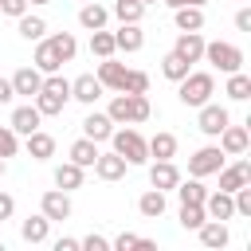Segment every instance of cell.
<instances>
[{"instance_id":"cell-1","label":"cell","mask_w":251,"mask_h":251,"mask_svg":"<svg viewBox=\"0 0 251 251\" xmlns=\"http://www.w3.org/2000/svg\"><path fill=\"white\" fill-rule=\"evenodd\" d=\"M67 102H71V78H63L59 71L55 75H43V86L35 94V110L43 118H55V114H63Z\"/></svg>"},{"instance_id":"cell-2","label":"cell","mask_w":251,"mask_h":251,"mask_svg":"<svg viewBox=\"0 0 251 251\" xmlns=\"http://www.w3.org/2000/svg\"><path fill=\"white\" fill-rule=\"evenodd\" d=\"M212 94H216V78L208 75V71H188L180 82H176V98L184 102V106H204V102H212Z\"/></svg>"},{"instance_id":"cell-3","label":"cell","mask_w":251,"mask_h":251,"mask_svg":"<svg viewBox=\"0 0 251 251\" xmlns=\"http://www.w3.org/2000/svg\"><path fill=\"white\" fill-rule=\"evenodd\" d=\"M110 145H114V153L126 161V165H149V145H145V137L137 133V129H114L110 133Z\"/></svg>"},{"instance_id":"cell-4","label":"cell","mask_w":251,"mask_h":251,"mask_svg":"<svg viewBox=\"0 0 251 251\" xmlns=\"http://www.w3.org/2000/svg\"><path fill=\"white\" fill-rule=\"evenodd\" d=\"M204 59H208L216 71H224V75H231V71H243V51H239L235 43H224V39H216V43H204Z\"/></svg>"},{"instance_id":"cell-5","label":"cell","mask_w":251,"mask_h":251,"mask_svg":"<svg viewBox=\"0 0 251 251\" xmlns=\"http://www.w3.org/2000/svg\"><path fill=\"white\" fill-rule=\"evenodd\" d=\"M220 165H224V149L220 145H204V149H196L192 157H188V176H212V173H220Z\"/></svg>"},{"instance_id":"cell-6","label":"cell","mask_w":251,"mask_h":251,"mask_svg":"<svg viewBox=\"0 0 251 251\" xmlns=\"http://www.w3.org/2000/svg\"><path fill=\"white\" fill-rule=\"evenodd\" d=\"M216 137H220V149H224V157H243V153H247V145H251V133H247V126H231V122H227V126H224Z\"/></svg>"},{"instance_id":"cell-7","label":"cell","mask_w":251,"mask_h":251,"mask_svg":"<svg viewBox=\"0 0 251 251\" xmlns=\"http://www.w3.org/2000/svg\"><path fill=\"white\" fill-rule=\"evenodd\" d=\"M231 122V114L224 110V106H216V102H204L200 106V118H196V126H200V133H208V137H216L224 126Z\"/></svg>"},{"instance_id":"cell-8","label":"cell","mask_w":251,"mask_h":251,"mask_svg":"<svg viewBox=\"0 0 251 251\" xmlns=\"http://www.w3.org/2000/svg\"><path fill=\"white\" fill-rule=\"evenodd\" d=\"M39 212L55 224V220H67L71 216V192H63V188H51V192H43V200H39Z\"/></svg>"},{"instance_id":"cell-9","label":"cell","mask_w":251,"mask_h":251,"mask_svg":"<svg viewBox=\"0 0 251 251\" xmlns=\"http://www.w3.org/2000/svg\"><path fill=\"white\" fill-rule=\"evenodd\" d=\"M204 43H208V39H204L200 31H180L176 43H173V51H176L184 63H200V59H204Z\"/></svg>"},{"instance_id":"cell-10","label":"cell","mask_w":251,"mask_h":251,"mask_svg":"<svg viewBox=\"0 0 251 251\" xmlns=\"http://www.w3.org/2000/svg\"><path fill=\"white\" fill-rule=\"evenodd\" d=\"M102 82H98V75H78L75 82H71V98L75 102H82V106H94L98 98H102Z\"/></svg>"},{"instance_id":"cell-11","label":"cell","mask_w":251,"mask_h":251,"mask_svg":"<svg viewBox=\"0 0 251 251\" xmlns=\"http://www.w3.org/2000/svg\"><path fill=\"white\" fill-rule=\"evenodd\" d=\"M90 169H94L98 180H122V176H126V161H122L114 149H110V153H98Z\"/></svg>"},{"instance_id":"cell-12","label":"cell","mask_w":251,"mask_h":251,"mask_svg":"<svg viewBox=\"0 0 251 251\" xmlns=\"http://www.w3.org/2000/svg\"><path fill=\"white\" fill-rule=\"evenodd\" d=\"M176 180H180V169H176L173 161H153V165H149V184H153V188L173 192Z\"/></svg>"},{"instance_id":"cell-13","label":"cell","mask_w":251,"mask_h":251,"mask_svg":"<svg viewBox=\"0 0 251 251\" xmlns=\"http://www.w3.org/2000/svg\"><path fill=\"white\" fill-rule=\"evenodd\" d=\"M251 180V161H235V165H220V192H235L239 184Z\"/></svg>"},{"instance_id":"cell-14","label":"cell","mask_w":251,"mask_h":251,"mask_svg":"<svg viewBox=\"0 0 251 251\" xmlns=\"http://www.w3.org/2000/svg\"><path fill=\"white\" fill-rule=\"evenodd\" d=\"M114 47L126 51V55L141 51V47H145V31H141V24H122V27L114 31Z\"/></svg>"},{"instance_id":"cell-15","label":"cell","mask_w":251,"mask_h":251,"mask_svg":"<svg viewBox=\"0 0 251 251\" xmlns=\"http://www.w3.org/2000/svg\"><path fill=\"white\" fill-rule=\"evenodd\" d=\"M39 86H43V71H39V67H20V71L12 75V90H16V94L35 98V94H39Z\"/></svg>"},{"instance_id":"cell-16","label":"cell","mask_w":251,"mask_h":251,"mask_svg":"<svg viewBox=\"0 0 251 251\" xmlns=\"http://www.w3.org/2000/svg\"><path fill=\"white\" fill-rule=\"evenodd\" d=\"M110 133H114V122H110V114H98V110H90V114L82 118V137H90V141H110Z\"/></svg>"},{"instance_id":"cell-17","label":"cell","mask_w":251,"mask_h":251,"mask_svg":"<svg viewBox=\"0 0 251 251\" xmlns=\"http://www.w3.org/2000/svg\"><path fill=\"white\" fill-rule=\"evenodd\" d=\"M204 212H208V220H224V224H227V220L235 216L231 192H220V188H216V192H208V196H204Z\"/></svg>"},{"instance_id":"cell-18","label":"cell","mask_w":251,"mask_h":251,"mask_svg":"<svg viewBox=\"0 0 251 251\" xmlns=\"http://www.w3.org/2000/svg\"><path fill=\"white\" fill-rule=\"evenodd\" d=\"M196 231H200V243H204V247H212V251L227 247V239H231V235H227V224H224V220H204V224H200Z\"/></svg>"},{"instance_id":"cell-19","label":"cell","mask_w":251,"mask_h":251,"mask_svg":"<svg viewBox=\"0 0 251 251\" xmlns=\"http://www.w3.org/2000/svg\"><path fill=\"white\" fill-rule=\"evenodd\" d=\"M126 71H129V67H126V63H114V55H110V59H102V63H98V82H102L106 90H122Z\"/></svg>"},{"instance_id":"cell-20","label":"cell","mask_w":251,"mask_h":251,"mask_svg":"<svg viewBox=\"0 0 251 251\" xmlns=\"http://www.w3.org/2000/svg\"><path fill=\"white\" fill-rule=\"evenodd\" d=\"M39 122H43V114H39L35 106H16L8 126H12L16 133H24V137H27V133H35V129H39Z\"/></svg>"},{"instance_id":"cell-21","label":"cell","mask_w":251,"mask_h":251,"mask_svg":"<svg viewBox=\"0 0 251 251\" xmlns=\"http://www.w3.org/2000/svg\"><path fill=\"white\" fill-rule=\"evenodd\" d=\"M27 157L31 161H51L55 157V137L51 133H43V129H35V133H27Z\"/></svg>"},{"instance_id":"cell-22","label":"cell","mask_w":251,"mask_h":251,"mask_svg":"<svg viewBox=\"0 0 251 251\" xmlns=\"http://www.w3.org/2000/svg\"><path fill=\"white\" fill-rule=\"evenodd\" d=\"M82 165H75V161H63V165H55V188H63V192H75V188H82Z\"/></svg>"},{"instance_id":"cell-23","label":"cell","mask_w":251,"mask_h":251,"mask_svg":"<svg viewBox=\"0 0 251 251\" xmlns=\"http://www.w3.org/2000/svg\"><path fill=\"white\" fill-rule=\"evenodd\" d=\"M47 231H51V220H47L43 212H35V216H27V220L20 224L24 243H47Z\"/></svg>"},{"instance_id":"cell-24","label":"cell","mask_w":251,"mask_h":251,"mask_svg":"<svg viewBox=\"0 0 251 251\" xmlns=\"http://www.w3.org/2000/svg\"><path fill=\"white\" fill-rule=\"evenodd\" d=\"M106 114H110V122L114 126H133V94H114V102L106 106Z\"/></svg>"},{"instance_id":"cell-25","label":"cell","mask_w":251,"mask_h":251,"mask_svg":"<svg viewBox=\"0 0 251 251\" xmlns=\"http://www.w3.org/2000/svg\"><path fill=\"white\" fill-rule=\"evenodd\" d=\"M145 145H149V161H173V157H176V137H173V133H165V129H161V133H153Z\"/></svg>"},{"instance_id":"cell-26","label":"cell","mask_w":251,"mask_h":251,"mask_svg":"<svg viewBox=\"0 0 251 251\" xmlns=\"http://www.w3.org/2000/svg\"><path fill=\"white\" fill-rule=\"evenodd\" d=\"M106 20H110V12H106L98 0H86V4L78 8V24H82L86 31H98V27H106Z\"/></svg>"},{"instance_id":"cell-27","label":"cell","mask_w":251,"mask_h":251,"mask_svg":"<svg viewBox=\"0 0 251 251\" xmlns=\"http://www.w3.org/2000/svg\"><path fill=\"white\" fill-rule=\"evenodd\" d=\"M165 208H169V204H165V192H161V188H149V192H141V196H137V212H141L145 220L165 216Z\"/></svg>"},{"instance_id":"cell-28","label":"cell","mask_w":251,"mask_h":251,"mask_svg":"<svg viewBox=\"0 0 251 251\" xmlns=\"http://www.w3.org/2000/svg\"><path fill=\"white\" fill-rule=\"evenodd\" d=\"M173 20H176L180 31H200V27H204V8L180 4V8H173Z\"/></svg>"},{"instance_id":"cell-29","label":"cell","mask_w":251,"mask_h":251,"mask_svg":"<svg viewBox=\"0 0 251 251\" xmlns=\"http://www.w3.org/2000/svg\"><path fill=\"white\" fill-rule=\"evenodd\" d=\"M47 43H51V51L59 55V63H71V59L78 55V39H75L71 31H55V35H47Z\"/></svg>"},{"instance_id":"cell-30","label":"cell","mask_w":251,"mask_h":251,"mask_svg":"<svg viewBox=\"0 0 251 251\" xmlns=\"http://www.w3.org/2000/svg\"><path fill=\"white\" fill-rule=\"evenodd\" d=\"M31 67H39L43 75H55V71L63 67V63H59V55L51 51V43H47V35H43V39H35V63H31Z\"/></svg>"},{"instance_id":"cell-31","label":"cell","mask_w":251,"mask_h":251,"mask_svg":"<svg viewBox=\"0 0 251 251\" xmlns=\"http://www.w3.org/2000/svg\"><path fill=\"white\" fill-rule=\"evenodd\" d=\"M71 161L75 165H82V169H90L94 165V157H98V141H90V137H78V141H71Z\"/></svg>"},{"instance_id":"cell-32","label":"cell","mask_w":251,"mask_h":251,"mask_svg":"<svg viewBox=\"0 0 251 251\" xmlns=\"http://www.w3.org/2000/svg\"><path fill=\"white\" fill-rule=\"evenodd\" d=\"M173 192L180 196V204H204V196H208V188L200 184V176H192V180H176Z\"/></svg>"},{"instance_id":"cell-33","label":"cell","mask_w":251,"mask_h":251,"mask_svg":"<svg viewBox=\"0 0 251 251\" xmlns=\"http://www.w3.org/2000/svg\"><path fill=\"white\" fill-rule=\"evenodd\" d=\"M16 31H20L27 43H35V39H43V35H47V20H43V16H27V12H24Z\"/></svg>"},{"instance_id":"cell-34","label":"cell","mask_w":251,"mask_h":251,"mask_svg":"<svg viewBox=\"0 0 251 251\" xmlns=\"http://www.w3.org/2000/svg\"><path fill=\"white\" fill-rule=\"evenodd\" d=\"M188 71H192V63H184V59H180L176 51H169V55L161 59V75H165L169 82H180V78H184Z\"/></svg>"},{"instance_id":"cell-35","label":"cell","mask_w":251,"mask_h":251,"mask_svg":"<svg viewBox=\"0 0 251 251\" xmlns=\"http://www.w3.org/2000/svg\"><path fill=\"white\" fill-rule=\"evenodd\" d=\"M118 47H114V31H106V27H98V31H90V55H98V59H110Z\"/></svg>"},{"instance_id":"cell-36","label":"cell","mask_w":251,"mask_h":251,"mask_svg":"<svg viewBox=\"0 0 251 251\" xmlns=\"http://www.w3.org/2000/svg\"><path fill=\"white\" fill-rule=\"evenodd\" d=\"M227 98H231V102H247V98H251V78H247L243 71H231V75H227Z\"/></svg>"},{"instance_id":"cell-37","label":"cell","mask_w":251,"mask_h":251,"mask_svg":"<svg viewBox=\"0 0 251 251\" xmlns=\"http://www.w3.org/2000/svg\"><path fill=\"white\" fill-rule=\"evenodd\" d=\"M114 16H118L122 24H141L145 4H141V0H118V4H114Z\"/></svg>"},{"instance_id":"cell-38","label":"cell","mask_w":251,"mask_h":251,"mask_svg":"<svg viewBox=\"0 0 251 251\" xmlns=\"http://www.w3.org/2000/svg\"><path fill=\"white\" fill-rule=\"evenodd\" d=\"M204 220H208L204 204H180V227H184V231H196Z\"/></svg>"},{"instance_id":"cell-39","label":"cell","mask_w":251,"mask_h":251,"mask_svg":"<svg viewBox=\"0 0 251 251\" xmlns=\"http://www.w3.org/2000/svg\"><path fill=\"white\" fill-rule=\"evenodd\" d=\"M122 94H149V75L145 71H126Z\"/></svg>"},{"instance_id":"cell-40","label":"cell","mask_w":251,"mask_h":251,"mask_svg":"<svg viewBox=\"0 0 251 251\" xmlns=\"http://www.w3.org/2000/svg\"><path fill=\"white\" fill-rule=\"evenodd\" d=\"M20 153V133L12 129V126H0V157L8 161V157H16Z\"/></svg>"},{"instance_id":"cell-41","label":"cell","mask_w":251,"mask_h":251,"mask_svg":"<svg viewBox=\"0 0 251 251\" xmlns=\"http://www.w3.org/2000/svg\"><path fill=\"white\" fill-rule=\"evenodd\" d=\"M110 247H118V251H126V247H153V239H145V235H133V231H122Z\"/></svg>"},{"instance_id":"cell-42","label":"cell","mask_w":251,"mask_h":251,"mask_svg":"<svg viewBox=\"0 0 251 251\" xmlns=\"http://www.w3.org/2000/svg\"><path fill=\"white\" fill-rule=\"evenodd\" d=\"M78 247H86V251H110V239H106V235H98V231H90V235H82V239H78Z\"/></svg>"},{"instance_id":"cell-43","label":"cell","mask_w":251,"mask_h":251,"mask_svg":"<svg viewBox=\"0 0 251 251\" xmlns=\"http://www.w3.org/2000/svg\"><path fill=\"white\" fill-rule=\"evenodd\" d=\"M24 12H27V0H0V16H16L20 20Z\"/></svg>"},{"instance_id":"cell-44","label":"cell","mask_w":251,"mask_h":251,"mask_svg":"<svg viewBox=\"0 0 251 251\" xmlns=\"http://www.w3.org/2000/svg\"><path fill=\"white\" fill-rule=\"evenodd\" d=\"M12 212H16V200H12L8 192H0V224H4V220H12Z\"/></svg>"},{"instance_id":"cell-45","label":"cell","mask_w":251,"mask_h":251,"mask_svg":"<svg viewBox=\"0 0 251 251\" xmlns=\"http://www.w3.org/2000/svg\"><path fill=\"white\" fill-rule=\"evenodd\" d=\"M235 27L239 31H251V8H239L235 12Z\"/></svg>"},{"instance_id":"cell-46","label":"cell","mask_w":251,"mask_h":251,"mask_svg":"<svg viewBox=\"0 0 251 251\" xmlns=\"http://www.w3.org/2000/svg\"><path fill=\"white\" fill-rule=\"evenodd\" d=\"M16 98V90H12V78H0V106H8Z\"/></svg>"},{"instance_id":"cell-47","label":"cell","mask_w":251,"mask_h":251,"mask_svg":"<svg viewBox=\"0 0 251 251\" xmlns=\"http://www.w3.org/2000/svg\"><path fill=\"white\" fill-rule=\"evenodd\" d=\"M55 251H78V239L63 235V239H55Z\"/></svg>"},{"instance_id":"cell-48","label":"cell","mask_w":251,"mask_h":251,"mask_svg":"<svg viewBox=\"0 0 251 251\" xmlns=\"http://www.w3.org/2000/svg\"><path fill=\"white\" fill-rule=\"evenodd\" d=\"M161 4H169V8H180V4H188V0H161Z\"/></svg>"},{"instance_id":"cell-49","label":"cell","mask_w":251,"mask_h":251,"mask_svg":"<svg viewBox=\"0 0 251 251\" xmlns=\"http://www.w3.org/2000/svg\"><path fill=\"white\" fill-rule=\"evenodd\" d=\"M188 4H192V8H204V4H208V0H188Z\"/></svg>"},{"instance_id":"cell-50","label":"cell","mask_w":251,"mask_h":251,"mask_svg":"<svg viewBox=\"0 0 251 251\" xmlns=\"http://www.w3.org/2000/svg\"><path fill=\"white\" fill-rule=\"evenodd\" d=\"M4 173H8V161H4V157H0V176H4Z\"/></svg>"},{"instance_id":"cell-51","label":"cell","mask_w":251,"mask_h":251,"mask_svg":"<svg viewBox=\"0 0 251 251\" xmlns=\"http://www.w3.org/2000/svg\"><path fill=\"white\" fill-rule=\"evenodd\" d=\"M27 4H51V0H27Z\"/></svg>"},{"instance_id":"cell-52","label":"cell","mask_w":251,"mask_h":251,"mask_svg":"<svg viewBox=\"0 0 251 251\" xmlns=\"http://www.w3.org/2000/svg\"><path fill=\"white\" fill-rule=\"evenodd\" d=\"M141 4H145V8H149V4H157V0H141Z\"/></svg>"},{"instance_id":"cell-53","label":"cell","mask_w":251,"mask_h":251,"mask_svg":"<svg viewBox=\"0 0 251 251\" xmlns=\"http://www.w3.org/2000/svg\"><path fill=\"white\" fill-rule=\"evenodd\" d=\"M0 251H4V243H0Z\"/></svg>"},{"instance_id":"cell-54","label":"cell","mask_w":251,"mask_h":251,"mask_svg":"<svg viewBox=\"0 0 251 251\" xmlns=\"http://www.w3.org/2000/svg\"><path fill=\"white\" fill-rule=\"evenodd\" d=\"M82 4H86V0H82Z\"/></svg>"}]
</instances>
